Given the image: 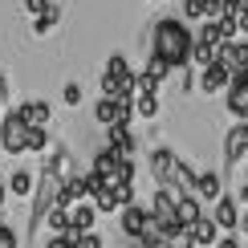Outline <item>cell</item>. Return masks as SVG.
I'll return each instance as SVG.
<instances>
[{
  "label": "cell",
  "instance_id": "f1b7e54d",
  "mask_svg": "<svg viewBox=\"0 0 248 248\" xmlns=\"http://www.w3.org/2000/svg\"><path fill=\"white\" fill-rule=\"evenodd\" d=\"M53 4V0H25V13H33V16H41L45 8Z\"/></svg>",
  "mask_w": 248,
  "mask_h": 248
},
{
  "label": "cell",
  "instance_id": "d4e9b609",
  "mask_svg": "<svg viewBox=\"0 0 248 248\" xmlns=\"http://www.w3.org/2000/svg\"><path fill=\"white\" fill-rule=\"evenodd\" d=\"M53 25H57V8H53V4H49V8H45V13H41V16H33V29H37L41 37H45L49 29H53Z\"/></svg>",
  "mask_w": 248,
  "mask_h": 248
},
{
  "label": "cell",
  "instance_id": "7c38bea8",
  "mask_svg": "<svg viewBox=\"0 0 248 248\" xmlns=\"http://www.w3.org/2000/svg\"><path fill=\"white\" fill-rule=\"evenodd\" d=\"M224 86H228V69H224L220 61H212V65L200 69V90L203 94H220Z\"/></svg>",
  "mask_w": 248,
  "mask_h": 248
},
{
  "label": "cell",
  "instance_id": "9c48e42d",
  "mask_svg": "<svg viewBox=\"0 0 248 248\" xmlns=\"http://www.w3.org/2000/svg\"><path fill=\"white\" fill-rule=\"evenodd\" d=\"M212 203H216V212H212L216 228L236 232V224H240V208H236V200H232V195H220V200H212Z\"/></svg>",
  "mask_w": 248,
  "mask_h": 248
},
{
  "label": "cell",
  "instance_id": "ac0fdd59",
  "mask_svg": "<svg viewBox=\"0 0 248 248\" xmlns=\"http://www.w3.org/2000/svg\"><path fill=\"white\" fill-rule=\"evenodd\" d=\"M130 110L139 118H155V114H159V98H155V94H134L130 98Z\"/></svg>",
  "mask_w": 248,
  "mask_h": 248
},
{
  "label": "cell",
  "instance_id": "f546056e",
  "mask_svg": "<svg viewBox=\"0 0 248 248\" xmlns=\"http://www.w3.org/2000/svg\"><path fill=\"white\" fill-rule=\"evenodd\" d=\"M45 248H74V244H69V236H65V232H57V236H53V240H49Z\"/></svg>",
  "mask_w": 248,
  "mask_h": 248
},
{
  "label": "cell",
  "instance_id": "7a4b0ae2",
  "mask_svg": "<svg viewBox=\"0 0 248 248\" xmlns=\"http://www.w3.org/2000/svg\"><path fill=\"white\" fill-rule=\"evenodd\" d=\"M57 183H61V179H57L53 171H45V175L33 183V220H29V224H33V232H37V224L45 220V212L57 203Z\"/></svg>",
  "mask_w": 248,
  "mask_h": 248
},
{
  "label": "cell",
  "instance_id": "1f68e13d",
  "mask_svg": "<svg viewBox=\"0 0 248 248\" xmlns=\"http://www.w3.org/2000/svg\"><path fill=\"white\" fill-rule=\"evenodd\" d=\"M4 102H8V78L0 74V106H4Z\"/></svg>",
  "mask_w": 248,
  "mask_h": 248
},
{
  "label": "cell",
  "instance_id": "8fae6325",
  "mask_svg": "<svg viewBox=\"0 0 248 248\" xmlns=\"http://www.w3.org/2000/svg\"><path fill=\"white\" fill-rule=\"evenodd\" d=\"M203 216V200H195V195H175V224H183V228H191L195 220Z\"/></svg>",
  "mask_w": 248,
  "mask_h": 248
},
{
  "label": "cell",
  "instance_id": "e575fe53",
  "mask_svg": "<svg viewBox=\"0 0 248 248\" xmlns=\"http://www.w3.org/2000/svg\"><path fill=\"white\" fill-rule=\"evenodd\" d=\"M240 200H244V203H248V179H244V187H240Z\"/></svg>",
  "mask_w": 248,
  "mask_h": 248
},
{
  "label": "cell",
  "instance_id": "44dd1931",
  "mask_svg": "<svg viewBox=\"0 0 248 248\" xmlns=\"http://www.w3.org/2000/svg\"><path fill=\"white\" fill-rule=\"evenodd\" d=\"M114 163H118V155L110 151V147H102L94 155V175H102V179H110V171H114Z\"/></svg>",
  "mask_w": 248,
  "mask_h": 248
},
{
  "label": "cell",
  "instance_id": "d6a6232c",
  "mask_svg": "<svg viewBox=\"0 0 248 248\" xmlns=\"http://www.w3.org/2000/svg\"><path fill=\"white\" fill-rule=\"evenodd\" d=\"M216 248H240V240H236V236H224V240L216 244Z\"/></svg>",
  "mask_w": 248,
  "mask_h": 248
},
{
  "label": "cell",
  "instance_id": "cb8c5ba5",
  "mask_svg": "<svg viewBox=\"0 0 248 248\" xmlns=\"http://www.w3.org/2000/svg\"><path fill=\"white\" fill-rule=\"evenodd\" d=\"M45 224H49L53 232H65V228H69V212H65V208H49V212H45Z\"/></svg>",
  "mask_w": 248,
  "mask_h": 248
},
{
  "label": "cell",
  "instance_id": "d6986e66",
  "mask_svg": "<svg viewBox=\"0 0 248 248\" xmlns=\"http://www.w3.org/2000/svg\"><path fill=\"white\" fill-rule=\"evenodd\" d=\"M33 183H37L33 171H13V179H8L4 187L13 191V195H33Z\"/></svg>",
  "mask_w": 248,
  "mask_h": 248
},
{
  "label": "cell",
  "instance_id": "4316f807",
  "mask_svg": "<svg viewBox=\"0 0 248 248\" xmlns=\"http://www.w3.org/2000/svg\"><path fill=\"white\" fill-rule=\"evenodd\" d=\"M183 20H203V0H183Z\"/></svg>",
  "mask_w": 248,
  "mask_h": 248
},
{
  "label": "cell",
  "instance_id": "74e56055",
  "mask_svg": "<svg viewBox=\"0 0 248 248\" xmlns=\"http://www.w3.org/2000/svg\"><path fill=\"white\" fill-rule=\"evenodd\" d=\"M224 4H232V0H224Z\"/></svg>",
  "mask_w": 248,
  "mask_h": 248
},
{
  "label": "cell",
  "instance_id": "30bf717a",
  "mask_svg": "<svg viewBox=\"0 0 248 248\" xmlns=\"http://www.w3.org/2000/svg\"><path fill=\"white\" fill-rule=\"evenodd\" d=\"M191 195H195V200H220V195H224V179H220V175H216V171H195V187H191Z\"/></svg>",
  "mask_w": 248,
  "mask_h": 248
},
{
  "label": "cell",
  "instance_id": "6da1fadb",
  "mask_svg": "<svg viewBox=\"0 0 248 248\" xmlns=\"http://www.w3.org/2000/svg\"><path fill=\"white\" fill-rule=\"evenodd\" d=\"M151 45H155L151 53L167 57V65H171V69L187 65V57H191V33H187V20H175V16H163V20H155Z\"/></svg>",
  "mask_w": 248,
  "mask_h": 248
},
{
  "label": "cell",
  "instance_id": "ba28073f",
  "mask_svg": "<svg viewBox=\"0 0 248 248\" xmlns=\"http://www.w3.org/2000/svg\"><path fill=\"white\" fill-rule=\"evenodd\" d=\"M244 155H248V122L240 118V122L228 130V139H224V159H228V163H240Z\"/></svg>",
  "mask_w": 248,
  "mask_h": 248
},
{
  "label": "cell",
  "instance_id": "7402d4cb",
  "mask_svg": "<svg viewBox=\"0 0 248 248\" xmlns=\"http://www.w3.org/2000/svg\"><path fill=\"white\" fill-rule=\"evenodd\" d=\"M147 78H155V81H163V78H171V65H167V57H159V53H151V61H147V69H142Z\"/></svg>",
  "mask_w": 248,
  "mask_h": 248
},
{
  "label": "cell",
  "instance_id": "9a60e30c",
  "mask_svg": "<svg viewBox=\"0 0 248 248\" xmlns=\"http://www.w3.org/2000/svg\"><path fill=\"white\" fill-rule=\"evenodd\" d=\"M94 220H98V208H94V203H74V208H69V228H74V232H90V228H94Z\"/></svg>",
  "mask_w": 248,
  "mask_h": 248
},
{
  "label": "cell",
  "instance_id": "5bb4252c",
  "mask_svg": "<svg viewBox=\"0 0 248 248\" xmlns=\"http://www.w3.org/2000/svg\"><path fill=\"white\" fill-rule=\"evenodd\" d=\"M16 114H20L25 126H49V102L33 98V102H25V106H16Z\"/></svg>",
  "mask_w": 248,
  "mask_h": 248
},
{
  "label": "cell",
  "instance_id": "5b68a950",
  "mask_svg": "<svg viewBox=\"0 0 248 248\" xmlns=\"http://www.w3.org/2000/svg\"><path fill=\"white\" fill-rule=\"evenodd\" d=\"M94 118L102 122V126H114V122H130V118H134V110H130V102H126V98H106V94H102L98 110H94Z\"/></svg>",
  "mask_w": 248,
  "mask_h": 248
},
{
  "label": "cell",
  "instance_id": "e0dca14e",
  "mask_svg": "<svg viewBox=\"0 0 248 248\" xmlns=\"http://www.w3.org/2000/svg\"><path fill=\"white\" fill-rule=\"evenodd\" d=\"M163 248H195V240H191V228H183V224L167 228V236H163Z\"/></svg>",
  "mask_w": 248,
  "mask_h": 248
},
{
  "label": "cell",
  "instance_id": "ffe728a7",
  "mask_svg": "<svg viewBox=\"0 0 248 248\" xmlns=\"http://www.w3.org/2000/svg\"><path fill=\"white\" fill-rule=\"evenodd\" d=\"M102 78H110V81H126V78H130L126 57H122V53H110V61H106V74H102Z\"/></svg>",
  "mask_w": 248,
  "mask_h": 248
},
{
  "label": "cell",
  "instance_id": "d590c367",
  "mask_svg": "<svg viewBox=\"0 0 248 248\" xmlns=\"http://www.w3.org/2000/svg\"><path fill=\"white\" fill-rule=\"evenodd\" d=\"M236 228H244V236H248V216H244V220H240V224H236Z\"/></svg>",
  "mask_w": 248,
  "mask_h": 248
},
{
  "label": "cell",
  "instance_id": "603a6c76",
  "mask_svg": "<svg viewBox=\"0 0 248 248\" xmlns=\"http://www.w3.org/2000/svg\"><path fill=\"white\" fill-rule=\"evenodd\" d=\"M110 191H114V208L134 203V183H110Z\"/></svg>",
  "mask_w": 248,
  "mask_h": 248
},
{
  "label": "cell",
  "instance_id": "277c9868",
  "mask_svg": "<svg viewBox=\"0 0 248 248\" xmlns=\"http://www.w3.org/2000/svg\"><path fill=\"white\" fill-rule=\"evenodd\" d=\"M175 195H179V191H175V187H159V191H155V200H151V220L155 224H159V228H175Z\"/></svg>",
  "mask_w": 248,
  "mask_h": 248
},
{
  "label": "cell",
  "instance_id": "4dcf8cb0",
  "mask_svg": "<svg viewBox=\"0 0 248 248\" xmlns=\"http://www.w3.org/2000/svg\"><path fill=\"white\" fill-rule=\"evenodd\" d=\"M236 33H248V8H244V13H236Z\"/></svg>",
  "mask_w": 248,
  "mask_h": 248
},
{
  "label": "cell",
  "instance_id": "52a82bcc",
  "mask_svg": "<svg viewBox=\"0 0 248 248\" xmlns=\"http://www.w3.org/2000/svg\"><path fill=\"white\" fill-rule=\"evenodd\" d=\"M122 212V232L130 236V240H139L142 232H147V224H151V212L142 208V203H126V208H118Z\"/></svg>",
  "mask_w": 248,
  "mask_h": 248
},
{
  "label": "cell",
  "instance_id": "2e32d148",
  "mask_svg": "<svg viewBox=\"0 0 248 248\" xmlns=\"http://www.w3.org/2000/svg\"><path fill=\"white\" fill-rule=\"evenodd\" d=\"M191 240H195V248H200V244H216V240H220V228H216V220H212V216H200V220H195L191 224Z\"/></svg>",
  "mask_w": 248,
  "mask_h": 248
},
{
  "label": "cell",
  "instance_id": "8992f818",
  "mask_svg": "<svg viewBox=\"0 0 248 248\" xmlns=\"http://www.w3.org/2000/svg\"><path fill=\"white\" fill-rule=\"evenodd\" d=\"M151 175L159 187H175V151H167V147L151 151Z\"/></svg>",
  "mask_w": 248,
  "mask_h": 248
},
{
  "label": "cell",
  "instance_id": "8d00e7d4",
  "mask_svg": "<svg viewBox=\"0 0 248 248\" xmlns=\"http://www.w3.org/2000/svg\"><path fill=\"white\" fill-rule=\"evenodd\" d=\"M155 4H163V0H155Z\"/></svg>",
  "mask_w": 248,
  "mask_h": 248
},
{
  "label": "cell",
  "instance_id": "3957f363",
  "mask_svg": "<svg viewBox=\"0 0 248 248\" xmlns=\"http://www.w3.org/2000/svg\"><path fill=\"white\" fill-rule=\"evenodd\" d=\"M25 134H29V126L20 122L16 110H8V114L0 118V147L8 155H25Z\"/></svg>",
  "mask_w": 248,
  "mask_h": 248
},
{
  "label": "cell",
  "instance_id": "836d02e7",
  "mask_svg": "<svg viewBox=\"0 0 248 248\" xmlns=\"http://www.w3.org/2000/svg\"><path fill=\"white\" fill-rule=\"evenodd\" d=\"M4 200H8V187H4V183H0V208H4Z\"/></svg>",
  "mask_w": 248,
  "mask_h": 248
},
{
  "label": "cell",
  "instance_id": "4fadbf2b",
  "mask_svg": "<svg viewBox=\"0 0 248 248\" xmlns=\"http://www.w3.org/2000/svg\"><path fill=\"white\" fill-rule=\"evenodd\" d=\"M228 114L232 118H248V81H228Z\"/></svg>",
  "mask_w": 248,
  "mask_h": 248
},
{
  "label": "cell",
  "instance_id": "83f0119b",
  "mask_svg": "<svg viewBox=\"0 0 248 248\" xmlns=\"http://www.w3.org/2000/svg\"><path fill=\"white\" fill-rule=\"evenodd\" d=\"M61 98H65V106H81V86H78V81H69Z\"/></svg>",
  "mask_w": 248,
  "mask_h": 248
},
{
  "label": "cell",
  "instance_id": "484cf974",
  "mask_svg": "<svg viewBox=\"0 0 248 248\" xmlns=\"http://www.w3.org/2000/svg\"><path fill=\"white\" fill-rule=\"evenodd\" d=\"M0 248H20V236L13 224H0Z\"/></svg>",
  "mask_w": 248,
  "mask_h": 248
}]
</instances>
